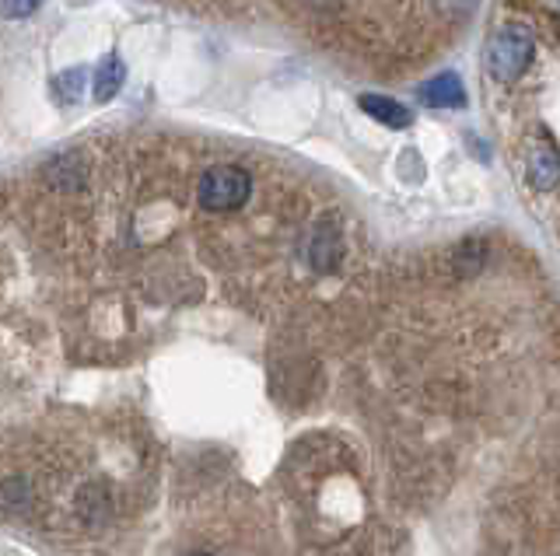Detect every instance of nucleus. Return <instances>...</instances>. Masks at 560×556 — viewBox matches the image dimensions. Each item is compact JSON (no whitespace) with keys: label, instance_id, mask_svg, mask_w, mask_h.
<instances>
[{"label":"nucleus","instance_id":"1","mask_svg":"<svg viewBox=\"0 0 560 556\" xmlns=\"http://www.w3.org/2000/svg\"><path fill=\"white\" fill-rule=\"evenodd\" d=\"M249 193H253V179H249L245 168H236V165L207 168L204 179L196 186V197L204 203V211H211V214L239 211V206L249 200Z\"/></svg>","mask_w":560,"mask_h":556},{"label":"nucleus","instance_id":"2","mask_svg":"<svg viewBox=\"0 0 560 556\" xmlns=\"http://www.w3.org/2000/svg\"><path fill=\"white\" fill-rule=\"evenodd\" d=\"M533 60V36L522 25H505L487 46V67L497 81H516Z\"/></svg>","mask_w":560,"mask_h":556},{"label":"nucleus","instance_id":"3","mask_svg":"<svg viewBox=\"0 0 560 556\" xmlns=\"http://www.w3.org/2000/svg\"><path fill=\"white\" fill-rule=\"evenodd\" d=\"M123 81H127V67H123V60L116 53H109L102 63H99V71H96V81H91V94H96V102H113Z\"/></svg>","mask_w":560,"mask_h":556},{"label":"nucleus","instance_id":"4","mask_svg":"<svg viewBox=\"0 0 560 556\" xmlns=\"http://www.w3.org/2000/svg\"><path fill=\"white\" fill-rule=\"evenodd\" d=\"M424 94V102L434 105V109H459L466 105V91H462V81L456 74H438L434 81H428V88L420 91Z\"/></svg>","mask_w":560,"mask_h":556},{"label":"nucleus","instance_id":"5","mask_svg":"<svg viewBox=\"0 0 560 556\" xmlns=\"http://www.w3.org/2000/svg\"><path fill=\"white\" fill-rule=\"evenodd\" d=\"M361 109L385 126H410L413 119L407 105H399L396 99H385V94H361Z\"/></svg>","mask_w":560,"mask_h":556},{"label":"nucleus","instance_id":"6","mask_svg":"<svg viewBox=\"0 0 560 556\" xmlns=\"http://www.w3.org/2000/svg\"><path fill=\"white\" fill-rule=\"evenodd\" d=\"M529 182H533L536 189H553L560 182V157L553 151H536L533 157H529Z\"/></svg>","mask_w":560,"mask_h":556},{"label":"nucleus","instance_id":"7","mask_svg":"<svg viewBox=\"0 0 560 556\" xmlns=\"http://www.w3.org/2000/svg\"><path fill=\"white\" fill-rule=\"evenodd\" d=\"M81 88H85V71L77 67V71H67V74H60L56 81H53V91H56V99L71 105L81 99Z\"/></svg>","mask_w":560,"mask_h":556},{"label":"nucleus","instance_id":"8","mask_svg":"<svg viewBox=\"0 0 560 556\" xmlns=\"http://www.w3.org/2000/svg\"><path fill=\"white\" fill-rule=\"evenodd\" d=\"M8 18H25V14H36V4H4Z\"/></svg>","mask_w":560,"mask_h":556},{"label":"nucleus","instance_id":"9","mask_svg":"<svg viewBox=\"0 0 560 556\" xmlns=\"http://www.w3.org/2000/svg\"><path fill=\"white\" fill-rule=\"evenodd\" d=\"M193 556H207V553H193Z\"/></svg>","mask_w":560,"mask_h":556}]
</instances>
